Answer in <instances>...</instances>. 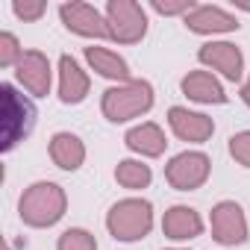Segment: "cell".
<instances>
[{
	"label": "cell",
	"instance_id": "cell-1",
	"mask_svg": "<svg viewBox=\"0 0 250 250\" xmlns=\"http://www.w3.org/2000/svg\"><path fill=\"white\" fill-rule=\"evenodd\" d=\"M65 209H68V194L59 183L50 180H39L27 186L18 200V218L33 229H47L59 224L65 218Z\"/></svg>",
	"mask_w": 250,
	"mask_h": 250
},
{
	"label": "cell",
	"instance_id": "cell-2",
	"mask_svg": "<svg viewBox=\"0 0 250 250\" xmlns=\"http://www.w3.org/2000/svg\"><path fill=\"white\" fill-rule=\"evenodd\" d=\"M153 85L147 80H130V83H121L103 91L100 97V112L106 121L112 124H127L133 118H142L153 109Z\"/></svg>",
	"mask_w": 250,
	"mask_h": 250
},
{
	"label": "cell",
	"instance_id": "cell-3",
	"mask_svg": "<svg viewBox=\"0 0 250 250\" xmlns=\"http://www.w3.org/2000/svg\"><path fill=\"white\" fill-rule=\"evenodd\" d=\"M106 229L121 244L147 238L153 229V203L145 197H124L112 203V209L106 212Z\"/></svg>",
	"mask_w": 250,
	"mask_h": 250
},
{
	"label": "cell",
	"instance_id": "cell-4",
	"mask_svg": "<svg viewBox=\"0 0 250 250\" xmlns=\"http://www.w3.org/2000/svg\"><path fill=\"white\" fill-rule=\"evenodd\" d=\"M103 15L109 24V42L139 44L147 36V12L136 0H109Z\"/></svg>",
	"mask_w": 250,
	"mask_h": 250
},
{
	"label": "cell",
	"instance_id": "cell-5",
	"mask_svg": "<svg viewBox=\"0 0 250 250\" xmlns=\"http://www.w3.org/2000/svg\"><path fill=\"white\" fill-rule=\"evenodd\" d=\"M0 94H3V145H0V150L9 153L24 136H30L36 124V106L24 94H18L12 83L0 85Z\"/></svg>",
	"mask_w": 250,
	"mask_h": 250
},
{
	"label": "cell",
	"instance_id": "cell-6",
	"mask_svg": "<svg viewBox=\"0 0 250 250\" xmlns=\"http://www.w3.org/2000/svg\"><path fill=\"white\" fill-rule=\"evenodd\" d=\"M209 174H212V159L203 150H183L171 156L165 165V180L177 191H197L200 186H206Z\"/></svg>",
	"mask_w": 250,
	"mask_h": 250
},
{
	"label": "cell",
	"instance_id": "cell-7",
	"mask_svg": "<svg viewBox=\"0 0 250 250\" xmlns=\"http://www.w3.org/2000/svg\"><path fill=\"white\" fill-rule=\"evenodd\" d=\"M59 18L65 24V30L74 33V36H80V39H94V42L109 39L106 15L97 6H91V3H83V0H68V3L59 6Z\"/></svg>",
	"mask_w": 250,
	"mask_h": 250
},
{
	"label": "cell",
	"instance_id": "cell-8",
	"mask_svg": "<svg viewBox=\"0 0 250 250\" xmlns=\"http://www.w3.org/2000/svg\"><path fill=\"white\" fill-rule=\"evenodd\" d=\"M200 65H206L212 74L218 71L229 83H244V53L232 42H206L197 50Z\"/></svg>",
	"mask_w": 250,
	"mask_h": 250
},
{
	"label": "cell",
	"instance_id": "cell-9",
	"mask_svg": "<svg viewBox=\"0 0 250 250\" xmlns=\"http://www.w3.org/2000/svg\"><path fill=\"white\" fill-rule=\"evenodd\" d=\"M209 227H212V238L224 247H235V244L247 241V218L235 200L215 203L212 215H209Z\"/></svg>",
	"mask_w": 250,
	"mask_h": 250
},
{
	"label": "cell",
	"instance_id": "cell-10",
	"mask_svg": "<svg viewBox=\"0 0 250 250\" xmlns=\"http://www.w3.org/2000/svg\"><path fill=\"white\" fill-rule=\"evenodd\" d=\"M15 80L24 91H30L33 97H47L50 85H53V68L50 59L42 50H24V56L15 65Z\"/></svg>",
	"mask_w": 250,
	"mask_h": 250
},
{
	"label": "cell",
	"instance_id": "cell-11",
	"mask_svg": "<svg viewBox=\"0 0 250 250\" xmlns=\"http://www.w3.org/2000/svg\"><path fill=\"white\" fill-rule=\"evenodd\" d=\"M168 127L180 142L188 145H203L215 133V121L203 112H191L186 106H171L168 109Z\"/></svg>",
	"mask_w": 250,
	"mask_h": 250
},
{
	"label": "cell",
	"instance_id": "cell-12",
	"mask_svg": "<svg viewBox=\"0 0 250 250\" xmlns=\"http://www.w3.org/2000/svg\"><path fill=\"white\" fill-rule=\"evenodd\" d=\"M183 24L188 33H197V36H224V33H235L241 27L235 15H229L221 6H209V3H197L183 18Z\"/></svg>",
	"mask_w": 250,
	"mask_h": 250
},
{
	"label": "cell",
	"instance_id": "cell-13",
	"mask_svg": "<svg viewBox=\"0 0 250 250\" xmlns=\"http://www.w3.org/2000/svg\"><path fill=\"white\" fill-rule=\"evenodd\" d=\"M180 91L194 100V103H203V106H224L229 97L221 85V80L212 74V71H188L183 80H180Z\"/></svg>",
	"mask_w": 250,
	"mask_h": 250
},
{
	"label": "cell",
	"instance_id": "cell-14",
	"mask_svg": "<svg viewBox=\"0 0 250 250\" xmlns=\"http://www.w3.org/2000/svg\"><path fill=\"white\" fill-rule=\"evenodd\" d=\"M88 88H91V80L83 71V65L74 56L62 53L59 56V100L65 106H77L88 97Z\"/></svg>",
	"mask_w": 250,
	"mask_h": 250
},
{
	"label": "cell",
	"instance_id": "cell-15",
	"mask_svg": "<svg viewBox=\"0 0 250 250\" xmlns=\"http://www.w3.org/2000/svg\"><path fill=\"white\" fill-rule=\"evenodd\" d=\"M124 145H127V150H133V153L142 156V159H156V156L165 153L168 139H165V130L159 127V124L142 121V124H136V127L127 130V136H124Z\"/></svg>",
	"mask_w": 250,
	"mask_h": 250
},
{
	"label": "cell",
	"instance_id": "cell-16",
	"mask_svg": "<svg viewBox=\"0 0 250 250\" xmlns=\"http://www.w3.org/2000/svg\"><path fill=\"white\" fill-rule=\"evenodd\" d=\"M162 232L171 241H191V238L203 235V218L197 209L177 203L162 215Z\"/></svg>",
	"mask_w": 250,
	"mask_h": 250
},
{
	"label": "cell",
	"instance_id": "cell-17",
	"mask_svg": "<svg viewBox=\"0 0 250 250\" xmlns=\"http://www.w3.org/2000/svg\"><path fill=\"white\" fill-rule=\"evenodd\" d=\"M85 62H88V68H91L94 74H100L103 80H112L115 85L133 80L127 59H124L121 53H115V50H109V47H100V44L85 47Z\"/></svg>",
	"mask_w": 250,
	"mask_h": 250
},
{
	"label": "cell",
	"instance_id": "cell-18",
	"mask_svg": "<svg viewBox=\"0 0 250 250\" xmlns=\"http://www.w3.org/2000/svg\"><path fill=\"white\" fill-rule=\"evenodd\" d=\"M47 153H50V162L62 171H80L85 162V145L74 133H53Z\"/></svg>",
	"mask_w": 250,
	"mask_h": 250
},
{
	"label": "cell",
	"instance_id": "cell-19",
	"mask_svg": "<svg viewBox=\"0 0 250 250\" xmlns=\"http://www.w3.org/2000/svg\"><path fill=\"white\" fill-rule=\"evenodd\" d=\"M115 183L121 188H130V191H142L153 183V171L150 165H145L142 159H121L115 165Z\"/></svg>",
	"mask_w": 250,
	"mask_h": 250
},
{
	"label": "cell",
	"instance_id": "cell-20",
	"mask_svg": "<svg viewBox=\"0 0 250 250\" xmlns=\"http://www.w3.org/2000/svg\"><path fill=\"white\" fill-rule=\"evenodd\" d=\"M56 250H97V238L83 227H71L56 238Z\"/></svg>",
	"mask_w": 250,
	"mask_h": 250
},
{
	"label": "cell",
	"instance_id": "cell-21",
	"mask_svg": "<svg viewBox=\"0 0 250 250\" xmlns=\"http://www.w3.org/2000/svg\"><path fill=\"white\" fill-rule=\"evenodd\" d=\"M21 56H24V47H21L18 36L15 33H0V65L15 68Z\"/></svg>",
	"mask_w": 250,
	"mask_h": 250
},
{
	"label": "cell",
	"instance_id": "cell-22",
	"mask_svg": "<svg viewBox=\"0 0 250 250\" xmlns=\"http://www.w3.org/2000/svg\"><path fill=\"white\" fill-rule=\"evenodd\" d=\"M47 12V3L44 0H12V15L24 24L30 21H39L42 15Z\"/></svg>",
	"mask_w": 250,
	"mask_h": 250
},
{
	"label": "cell",
	"instance_id": "cell-23",
	"mask_svg": "<svg viewBox=\"0 0 250 250\" xmlns=\"http://www.w3.org/2000/svg\"><path fill=\"white\" fill-rule=\"evenodd\" d=\"M229 156L241 168H250V130H241L229 139Z\"/></svg>",
	"mask_w": 250,
	"mask_h": 250
},
{
	"label": "cell",
	"instance_id": "cell-24",
	"mask_svg": "<svg viewBox=\"0 0 250 250\" xmlns=\"http://www.w3.org/2000/svg\"><path fill=\"white\" fill-rule=\"evenodd\" d=\"M194 6L197 3H191V0H153V3H150V9L159 12V15H165V18H174V15L186 18Z\"/></svg>",
	"mask_w": 250,
	"mask_h": 250
},
{
	"label": "cell",
	"instance_id": "cell-25",
	"mask_svg": "<svg viewBox=\"0 0 250 250\" xmlns=\"http://www.w3.org/2000/svg\"><path fill=\"white\" fill-rule=\"evenodd\" d=\"M241 100H244V103L250 106V74H247V80L241 83Z\"/></svg>",
	"mask_w": 250,
	"mask_h": 250
},
{
	"label": "cell",
	"instance_id": "cell-26",
	"mask_svg": "<svg viewBox=\"0 0 250 250\" xmlns=\"http://www.w3.org/2000/svg\"><path fill=\"white\" fill-rule=\"evenodd\" d=\"M165 250H188V247H165Z\"/></svg>",
	"mask_w": 250,
	"mask_h": 250
}]
</instances>
